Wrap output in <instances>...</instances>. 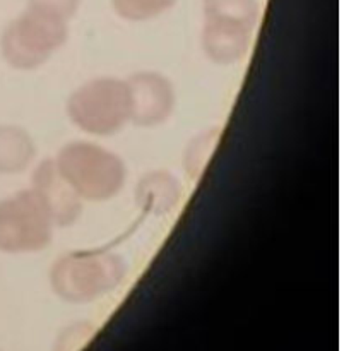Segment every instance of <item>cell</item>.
Here are the masks:
<instances>
[{
  "instance_id": "obj_4",
  "label": "cell",
  "mask_w": 344,
  "mask_h": 351,
  "mask_svg": "<svg viewBox=\"0 0 344 351\" xmlns=\"http://www.w3.org/2000/svg\"><path fill=\"white\" fill-rule=\"evenodd\" d=\"M67 21L26 9L0 34V55L10 69L29 72L43 67L69 40Z\"/></svg>"
},
{
  "instance_id": "obj_7",
  "label": "cell",
  "mask_w": 344,
  "mask_h": 351,
  "mask_svg": "<svg viewBox=\"0 0 344 351\" xmlns=\"http://www.w3.org/2000/svg\"><path fill=\"white\" fill-rule=\"evenodd\" d=\"M31 191L43 206L55 228H67L81 218L84 201L65 182L53 158L36 165L31 177Z\"/></svg>"
},
{
  "instance_id": "obj_8",
  "label": "cell",
  "mask_w": 344,
  "mask_h": 351,
  "mask_svg": "<svg viewBox=\"0 0 344 351\" xmlns=\"http://www.w3.org/2000/svg\"><path fill=\"white\" fill-rule=\"evenodd\" d=\"M256 29L226 21L204 19L201 43L204 55L218 65H233L249 55Z\"/></svg>"
},
{
  "instance_id": "obj_3",
  "label": "cell",
  "mask_w": 344,
  "mask_h": 351,
  "mask_svg": "<svg viewBox=\"0 0 344 351\" xmlns=\"http://www.w3.org/2000/svg\"><path fill=\"white\" fill-rule=\"evenodd\" d=\"M65 112L75 129L93 137H112L130 122L127 82L119 77H95L71 93Z\"/></svg>"
},
{
  "instance_id": "obj_2",
  "label": "cell",
  "mask_w": 344,
  "mask_h": 351,
  "mask_svg": "<svg viewBox=\"0 0 344 351\" xmlns=\"http://www.w3.org/2000/svg\"><path fill=\"white\" fill-rule=\"evenodd\" d=\"M53 161L82 201H112L127 184V165L122 156L93 141L64 144Z\"/></svg>"
},
{
  "instance_id": "obj_9",
  "label": "cell",
  "mask_w": 344,
  "mask_h": 351,
  "mask_svg": "<svg viewBox=\"0 0 344 351\" xmlns=\"http://www.w3.org/2000/svg\"><path fill=\"white\" fill-rule=\"evenodd\" d=\"M134 199L144 215L163 218L180 206L184 185L168 170L147 171L137 182Z\"/></svg>"
},
{
  "instance_id": "obj_14",
  "label": "cell",
  "mask_w": 344,
  "mask_h": 351,
  "mask_svg": "<svg viewBox=\"0 0 344 351\" xmlns=\"http://www.w3.org/2000/svg\"><path fill=\"white\" fill-rule=\"evenodd\" d=\"M79 7H81V0H27L26 9L71 23L72 17L77 14Z\"/></svg>"
},
{
  "instance_id": "obj_12",
  "label": "cell",
  "mask_w": 344,
  "mask_h": 351,
  "mask_svg": "<svg viewBox=\"0 0 344 351\" xmlns=\"http://www.w3.org/2000/svg\"><path fill=\"white\" fill-rule=\"evenodd\" d=\"M219 139H221V127H212V129H208L195 136L187 144L184 156H182V167L192 182L201 180L204 171L208 170Z\"/></svg>"
},
{
  "instance_id": "obj_11",
  "label": "cell",
  "mask_w": 344,
  "mask_h": 351,
  "mask_svg": "<svg viewBox=\"0 0 344 351\" xmlns=\"http://www.w3.org/2000/svg\"><path fill=\"white\" fill-rule=\"evenodd\" d=\"M204 19L226 21L257 29L260 23L259 0H202Z\"/></svg>"
},
{
  "instance_id": "obj_5",
  "label": "cell",
  "mask_w": 344,
  "mask_h": 351,
  "mask_svg": "<svg viewBox=\"0 0 344 351\" xmlns=\"http://www.w3.org/2000/svg\"><path fill=\"white\" fill-rule=\"evenodd\" d=\"M53 230V223L31 189L0 199V252H41L50 247Z\"/></svg>"
},
{
  "instance_id": "obj_6",
  "label": "cell",
  "mask_w": 344,
  "mask_h": 351,
  "mask_svg": "<svg viewBox=\"0 0 344 351\" xmlns=\"http://www.w3.org/2000/svg\"><path fill=\"white\" fill-rule=\"evenodd\" d=\"M130 123L144 129L163 125L173 115L177 95L173 82L161 72L140 71L127 79Z\"/></svg>"
},
{
  "instance_id": "obj_13",
  "label": "cell",
  "mask_w": 344,
  "mask_h": 351,
  "mask_svg": "<svg viewBox=\"0 0 344 351\" xmlns=\"http://www.w3.org/2000/svg\"><path fill=\"white\" fill-rule=\"evenodd\" d=\"M178 0H110L120 19L129 23H146L173 9Z\"/></svg>"
},
{
  "instance_id": "obj_10",
  "label": "cell",
  "mask_w": 344,
  "mask_h": 351,
  "mask_svg": "<svg viewBox=\"0 0 344 351\" xmlns=\"http://www.w3.org/2000/svg\"><path fill=\"white\" fill-rule=\"evenodd\" d=\"M36 144L26 129L0 125V175H16L31 167Z\"/></svg>"
},
{
  "instance_id": "obj_1",
  "label": "cell",
  "mask_w": 344,
  "mask_h": 351,
  "mask_svg": "<svg viewBox=\"0 0 344 351\" xmlns=\"http://www.w3.org/2000/svg\"><path fill=\"white\" fill-rule=\"evenodd\" d=\"M129 267L110 249H82L62 254L51 264L48 280L53 293L69 304H91L115 291Z\"/></svg>"
}]
</instances>
